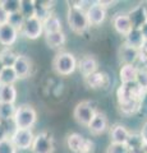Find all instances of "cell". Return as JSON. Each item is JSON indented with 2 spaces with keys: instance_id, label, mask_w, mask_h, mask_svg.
I'll list each match as a JSON object with an SVG mask.
<instances>
[{
  "instance_id": "cell-35",
  "label": "cell",
  "mask_w": 147,
  "mask_h": 153,
  "mask_svg": "<svg viewBox=\"0 0 147 153\" xmlns=\"http://www.w3.org/2000/svg\"><path fill=\"white\" fill-rule=\"evenodd\" d=\"M93 152H95V144H93V142L90 140V139H84L83 146H82V148H81L79 153H93Z\"/></svg>"
},
{
  "instance_id": "cell-31",
  "label": "cell",
  "mask_w": 147,
  "mask_h": 153,
  "mask_svg": "<svg viewBox=\"0 0 147 153\" xmlns=\"http://www.w3.org/2000/svg\"><path fill=\"white\" fill-rule=\"evenodd\" d=\"M0 5L3 7V9L8 14H13V13L19 12L21 0H4V1H0Z\"/></svg>"
},
{
  "instance_id": "cell-26",
  "label": "cell",
  "mask_w": 147,
  "mask_h": 153,
  "mask_svg": "<svg viewBox=\"0 0 147 153\" xmlns=\"http://www.w3.org/2000/svg\"><path fill=\"white\" fill-rule=\"evenodd\" d=\"M83 142H84V138L78 133H72L67 137V146L74 153H79L81 148L83 146Z\"/></svg>"
},
{
  "instance_id": "cell-33",
  "label": "cell",
  "mask_w": 147,
  "mask_h": 153,
  "mask_svg": "<svg viewBox=\"0 0 147 153\" xmlns=\"http://www.w3.org/2000/svg\"><path fill=\"white\" fill-rule=\"evenodd\" d=\"M0 153H17V148L13 146L10 139L0 142Z\"/></svg>"
},
{
  "instance_id": "cell-7",
  "label": "cell",
  "mask_w": 147,
  "mask_h": 153,
  "mask_svg": "<svg viewBox=\"0 0 147 153\" xmlns=\"http://www.w3.org/2000/svg\"><path fill=\"white\" fill-rule=\"evenodd\" d=\"M96 114H97L96 108L87 101L78 103L77 106L74 107V112H73L75 120H77L81 125H86V126L90 125V123L92 121V119L95 117Z\"/></svg>"
},
{
  "instance_id": "cell-39",
  "label": "cell",
  "mask_w": 147,
  "mask_h": 153,
  "mask_svg": "<svg viewBox=\"0 0 147 153\" xmlns=\"http://www.w3.org/2000/svg\"><path fill=\"white\" fill-rule=\"evenodd\" d=\"M140 110H146L147 111V91H145V93L141 98V108Z\"/></svg>"
},
{
  "instance_id": "cell-32",
  "label": "cell",
  "mask_w": 147,
  "mask_h": 153,
  "mask_svg": "<svg viewBox=\"0 0 147 153\" xmlns=\"http://www.w3.org/2000/svg\"><path fill=\"white\" fill-rule=\"evenodd\" d=\"M136 83L143 91H147V69H138V73L136 76Z\"/></svg>"
},
{
  "instance_id": "cell-13",
  "label": "cell",
  "mask_w": 147,
  "mask_h": 153,
  "mask_svg": "<svg viewBox=\"0 0 147 153\" xmlns=\"http://www.w3.org/2000/svg\"><path fill=\"white\" fill-rule=\"evenodd\" d=\"M119 55H120V60L123 65H136L140 56V50L123 44V46L120 47Z\"/></svg>"
},
{
  "instance_id": "cell-12",
  "label": "cell",
  "mask_w": 147,
  "mask_h": 153,
  "mask_svg": "<svg viewBox=\"0 0 147 153\" xmlns=\"http://www.w3.org/2000/svg\"><path fill=\"white\" fill-rule=\"evenodd\" d=\"M128 18L131 21V25H132V28H137V30H141L142 26L145 25L147 22L146 19V14H145V9L141 5H137L136 8H133L129 13H127Z\"/></svg>"
},
{
  "instance_id": "cell-27",
  "label": "cell",
  "mask_w": 147,
  "mask_h": 153,
  "mask_svg": "<svg viewBox=\"0 0 147 153\" xmlns=\"http://www.w3.org/2000/svg\"><path fill=\"white\" fill-rule=\"evenodd\" d=\"M145 146V142L143 139H142L141 134H132L129 135V139H128L127 142V147L131 149L132 153H137V152H141L142 148H143Z\"/></svg>"
},
{
  "instance_id": "cell-45",
  "label": "cell",
  "mask_w": 147,
  "mask_h": 153,
  "mask_svg": "<svg viewBox=\"0 0 147 153\" xmlns=\"http://www.w3.org/2000/svg\"><path fill=\"white\" fill-rule=\"evenodd\" d=\"M137 153H143V152H142V151H141V152H137Z\"/></svg>"
},
{
  "instance_id": "cell-6",
  "label": "cell",
  "mask_w": 147,
  "mask_h": 153,
  "mask_svg": "<svg viewBox=\"0 0 147 153\" xmlns=\"http://www.w3.org/2000/svg\"><path fill=\"white\" fill-rule=\"evenodd\" d=\"M54 138L49 131L39 133L31 146L32 153H54Z\"/></svg>"
},
{
  "instance_id": "cell-34",
  "label": "cell",
  "mask_w": 147,
  "mask_h": 153,
  "mask_svg": "<svg viewBox=\"0 0 147 153\" xmlns=\"http://www.w3.org/2000/svg\"><path fill=\"white\" fill-rule=\"evenodd\" d=\"M107 153H132L127 144H114L111 143L107 149Z\"/></svg>"
},
{
  "instance_id": "cell-21",
  "label": "cell",
  "mask_w": 147,
  "mask_h": 153,
  "mask_svg": "<svg viewBox=\"0 0 147 153\" xmlns=\"http://www.w3.org/2000/svg\"><path fill=\"white\" fill-rule=\"evenodd\" d=\"M45 40L46 44L53 49H58V47L64 46L65 41H67V36L63 31L59 32H51V33H45Z\"/></svg>"
},
{
  "instance_id": "cell-10",
  "label": "cell",
  "mask_w": 147,
  "mask_h": 153,
  "mask_svg": "<svg viewBox=\"0 0 147 153\" xmlns=\"http://www.w3.org/2000/svg\"><path fill=\"white\" fill-rule=\"evenodd\" d=\"M18 35L19 32L12 26H9L8 23L0 25V45L3 47H10L16 44Z\"/></svg>"
},
{
  "instance_id": "cell-36",
  "label": "cell",
  "mask_w": 147,
  "mask_h": 153,
  "mask_svg": "<svg viewBox=\"0 0 147 153\" xmlns=\"http://www.w3.org/2000/svg\"><path fill=\"white\" fill-rule=\"evenodd\" d=\"M9 139V130L5 126V123H0V142Z\"/></svg>"
},
{
  "instance_id": "cell-5",
  "label": "cell",
  "mask_w": 147,
  "mask_h": 153,
  "mask_svg": "<svg viewBox=\"0 0 147 153\" xmlns=\"http://www.w3.org/2000/svg\"><path fill=\"white\" fill-rule=\"evenodd\" d=\"M143 93H145V91L136 82L122 84L120 87L118 88V92H116L119 103L127 102V101H141Z\"/></svg>"
},
{
  "instance_id": "cell-37",
  "label": "cell",
  "mask_w": 147,
  "mask_h": 153,
  "mask_svg": "<svg viewBox=\"0 0 147 153\" xmlns=\"http://www.w3.org/2000/svg\"><path fill=\"white\" fill-rule=\"evenodd\" d=\"M8 17H9V14L5 10H4L1 5H0V25H4V23H7L8 22Z\"/></svg>"
},
{
  "instance_id": "cell-29",
  "label": "cell",
  "mask_w": 147,
  "mask_h": 153,
  "mask_svg": "<svg viewBox=\"0 0 147 153\" xmlns=\"http://www.w3.org/2000/svg\"><path fill=\"white\" fill-rule=\"evenodd\" d=\"M19 13L26 19L35 17V1H31V0H21Z\"/></svg>"
},
{
  "instance_id": "cell-3",
  "label": "cell",
  "mask_w": 147,
  "mask_h": 153,
  "mask_svg": "<svg viewBox=\"0 0 147 153\" xmlns=\"http://www.w3.org/2000/svg\"><path fill=\"white\" fill-rule=\"evenodd\" d=\"M77 65L78 63H77L75 56L68 51L59 52L53 61V66L55 71L60 75H70L77 69Z\"/></svg>"
},
{
  "instance_id": "cell-42",
  "label": "cell",
  "mask_w": 147,
  "mask_h": 153,
  "mask_svg": "<svg viewBox=\"0 0 147 153\" xmlns=\"http://www.w3.org/2000/svg\"><path fill=\"white\" fill-rule=\"evenodd\" d=\"M142 7H143V9H145V14H146V19H147V3H143Z\"/></svg>"
},
{
  "instance_id": "cell-24",
  "label": "cell",
  "mask_w": 147,
  "mask_h": 153,
  "mask_svg": "<svg viewBox=\"0 0 147 153\" xmlns=\"http://www.w3.org/2000/svg\"><path fill=\"white\" fill-rule=\"evenodd\" d=\"M17 80H18V76L16 74V71L13 70V68L4 66L0 70V87L1 85H14Z\"/></svg>"
},
{
  "instance_id": "cell-11",
  "label": "cell",
  "mask_w": 147,
  "mask_h": 153,
  "mask_svg": "<svg viewBox=\"0 0 147 153\" xmlns=\"http://www.w3.org/2000/svg\"><path fill=\"white\" fill-rule=\"evenodd\" d=\"M86 83L93 89H101V88H106L109 83H110V79L106 73H102V71H95L93 74L86 76Z\"/></svg>"
},
{
  "instance_id": "cell-44",
  "label": "cell",
  "mask_w": 147,
  "mask_h": 153,
  "mask_svg": "<svg viewBox=\"0 0 147 153\" xmlns=\"http://www.w3.org/2000/svg\"><path fill=\"white\" fill-rule=\"evenodd\" d=\"M4 49H5V47H3L1 45H0V55H1V52H3V50H4Z\"/></svg>"
},
{
  "instance_id": "cell-30",
  "label": "cell",
  "mask_w": 147,
  "mask_h": 153,
  "mask_svg": "<svg viewBox=\"0 0 147 153\" xmlns=\"http://www.w3.org/2000/svg\"><path fill=\"white\" fill-rule=\"evenodd\" d=\"M26 21V18L22 16V14L19 12H17V13H13V14H9V17H8V25L9 26H12L13 28H16V30L18 32H21L22 30V27H23V23H25Z\"/></svg>"
},
{
  "instance_id": "cell-19",
  "label": "cell",
  "mask_w": 147,
  "mask_h": 153,
  "mask_svg": "<svg viewBox=\"0 0 147 153\" xmlns=\"http://www.w3.org/2000/svg\"><path fill=\"white\" fill-rule=\"evenodd\" d=\"M107 117L101 112H97L95 115V117L92 119V121L90 123L88 129L90 131L95 135H98V134H102L104 131L107 129Z\"/></svg>"
},
{
  "instance_id": "cell-22",
  "label": "cell",
  "mask_w": 147,
  "mask_h": 153,
  "mask_svg": "<svg viewBox=\"0 0 147 153\" xmlns=\"http://www.w3.org/2000/svg\"><path fill=\"white\" fill-rule=\"evenodd\" d=\"M42 27H44V33L59 32L61 31V21L58 16L50 14L45 21H42Z\"/></svg>"
},
{
  "instance_id": "cell-8",
  "label": "cell",
  "mask_w": 147,
  "mask_h": 153,
  "mask_svg": "<svg viewBox=\"0 0 147 153\" xmlns=\"http://www.w3.org/2000/svg\"><path fill=\"white\" fill-rule=\"evenodd\" d=\"M23 36L28 40H37L42 33H44V27H42V22L39 18L32 17V18H27L25 23H23V27L21 32Z\"/></svg>"
},
{
  "instance_id": "cell-38",
  "label": "cell",
  "mask_w": 147,
  "mask_h": 153,
  "mask_svg": "<svg viewBox=\"0 0 147 153\" xmlns=\"http://www.w3.org/2000/svg\"><path fill=\"white\" fill-rule=\"evenodd\" d=\"M140 134H141L142 139H143V142H145V144H147V121L143 124V126H142Z\"/></svg>"
},
{
  "instance_id": "cell-17",
  "label": "cell",
  "mask_w": 147,
  "mask_h": 153,
  "mask_svg": "<svg viewBox=\"0 0 147 153\" xmlns=\"http://www.w3.org/2000/svg\"><path fill=\"white\" fill-rule=\"evenodd\" d=\"M78 68H79V71L82 73V75L86 78V76L93 74L95 71H97V60L95 59L93 56L91 55H87V56H83L81 61L78 63Z\"/></svg>"
},
{
  "instance_id": "cell-14",
  "label": "cell",
  "mask_w": 147,
  "mask_h": 153,
  "mask_svg": "<svg viewBox=\"0 0 147 153\" xmlns=\"http://www.w3.org/2000/svg\"><path fill=\"white\" fill-rule=\"evenodd\" d=\"M129 135L131 131L125 126L120 125V124H116V125L111 128L110 138H111V143H114V144H127Z\"/></svg>"
},
{
  "instance_id": "cell-18",
  "label": "cell",
  "mask_w": 147,
  "mask_h": 153,
  "mask_svg": "<svg viewBox=\"0 0 147 153\" xmlns=\"http://www.w3.org/2000/svg\"><path fill=\"white\" fill-rule=\"evenodd\" d=\"M13 70L16 71L18 79L28 76L30 75V71H31V61H30V59L26 57V56H23V55H18L16 63H14V65H13Z\"/></svg>"
},
{
  "instance_id": "cell-25",
  "label": "cell",
  "mask_w": 147,
  "mask_h": 153,
  "mask_svg": "<svg viewBox=\"0 0 147 153\" xmlns=\"http://www.w3.org/2000/svg\"><path fill=\"white\" fill-rule=\"evenodd\" d=\"M16 105L0 102V123H7L9 120L13 121L14 114H16Z\"/></svg>"
},
{
  "instance_id": "cell-2",
  "label": "cell",
  "mask_w": 147,
  "mask_h": 153,
  "mask_svg": "<svg viewBox=\"0 0 147 153\" xmlns=\"http://www.w3.org/2000/svg\"><path fill=\"white\" fill-rule=\"evenodd\" d=\"M37 121V112L34 107L23 105L17 107L13 117V124L16 129H32Z\"/></svg>"
},
{
  "instance_id": "cell-4",
  "label": "cell",
  "mask_w": 147,
  "mask_h": 153,
  "mask_svg": "<svg viewBox=\"0 0 147 153\" xmlns=\"http://www.w3.org/2000/svg\"><path fill=\"white\" fill-rule=\"evenodd\" d=\"M34 138L35 134L32 129H14L13 133L9 135V139L17 148V151L30 149L34 143Z\"/></svg>"
},
{
  "instance_id": "cell-15",
  "label": "cell",
  "mask_w": 147,
  "mask_h": 153,
  "mask_svg": "<svg viewBox=\"0 0 147 153\" xmlns=\"http://www.w3.org/2000/svg\"><path fill=\"white\" fill-rule=\"evenodd\" d=\"M124 37H125L124 44L131 46V47H133V49H137V50H141L142 47H143L145 42H146L141 30H137V28H132Z\"/></svg>"
},
{
  "instance_id": "cell-23",
  "label": "cell",
  "mask_w": 147,
  "mask_h": 153,
  "mask_svg": "<svg viewBox=\"0 0 147 153\" xmlns=\"http://www.w3.org/2000/svg\"><path fill=\"white\" fill-rule=\"evenodd\" d=\"M17 88L14 85H1L0 87V102L16 103Z\"/></svg>"
},
{
  "instance_id": "cell-9",
  "label": "cell",
  "mask_w": 147,
  "mask_h": 153,
  "mask_svg": "<svg viewBox=\"0 0 147 153\" xmlns=\"http://www.w3.org/2000/svg\"><path fill=\"white\" fill-rule=\"evenodd\" d=\"M86 14L90 22V26H100L106 18V7L100 1L92 3L87 9Z\"/></svg>"
},
{
  "instance_id": "cell-20",
  "label": "cell",
  "mask_w": 147,
  "mask_h": 153,
  "mask_svg": "<svg viewBox=\"0 0 147 153\" xmlns=\"http://www.w3.org/2000/svg\"><path fill=\"white\" fill-rule=\"evenodd\" d=\"M137 73H138V68L136 65H123L119 70V78L122 84L136 82Z\"/></svg>"
},
{
  "instance_id": "cell-28",
  "label": "cell",
  "mask_w": 147,
  "mask_h": 153,
  "mask_svg": "<svg viewBox=\"0 0 147 153\" xmlns=\"http://www.w3.org/2000/svg\"><path fill=\"white\" fill-rule=\"evenodd\" d=\"M17 57H18V54H16V52H14L13 50H10L9 47H5V49L3 50L1 55H0V63L3 64V66L13 68Z\"/></svg>"
},
{
  "instance_id": "cell-43",
  "label": "cell",
  "mask_w": 147,
  "mask_h": 153,
  "mask_svg": "<svg viewBox=\"0 0 147 153\" xmlns=\"http://www.w3.org/2000/svg\"><path fill=\"white\" fill-rule=\"evenodd\" d=\"M142 152H143V153H147V144L143 146V148H142Z\"/></svg>"
},
{
  "instance_id": "cell-41",
  "label": "cell",
  "mask_w": 147,
  "mask_h": 153,
  "mask_svg": "<svg viewBox=\"0 0 147 153\" xmlns=\"http://www.w3.org/2000/svg\"><path fill=\"white\" fill-rule=\"evenodd\" d=\"M141 52H142V54H143L145 56H147V41L145 42V45H143V47H142V49L140 50Z\"/></svg>"
},
{
  "instance_id": "cell-16",
  "label": "cell",
  "mask_w": 147,
  "mask_h": 153,
  "mask_svg": "<svg viewBox=\"0 0 147 153\" xmlns=\"http://www.w3.org/2000/svg\"><path fill=\"white\" fill-rule=\"evenodd\" d=\"M113 27H114V30L122 36H125L127 33L132 30L129 18H128L127 14H123V13L116 14V16L113 18Z\"/></svg>"
},
{
  "instance_id": "cell-40",
  "label": "cell",
  "mask_w": 147,
  "mask_h": 153,
  "mask_svg": "<svg viewBox=\"0 0 147 153\" xmlns=\"http://www.w3.org/2000/svg\"><path fill=\"white\" fill-rule=\"evenodd\" d=\"M141 32H142V35H143V37H145V40L147 41V22L145 23L143 26H142V28H141Z\"/></svg>"
},
{
  "instance_id": "cell-1",
  "label": "cell",
  "mask_w": 147,
  "mask_h": 153,
  "mask_svg": "<svg viewBox=\"0 0 147 153\" xmlns=\"http://www.w3.org/2000/svg\"><path fill=\"white\" fill-rule=\"evenodd\" d=\"M68 25L75 33H83L88 30L90 22L86 10L82 5H69L68 9Z\"/></svg>"
}]
</instances>
